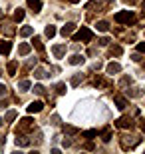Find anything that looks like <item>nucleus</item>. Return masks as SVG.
Segmentation results:
<instances>
[{"instance_id":"obj_1","label":"nucleus","mask_w":145,"mask_h":154,"mask_svg":"<svg viewBox=\"0 0 145 154\" xmlns=\"http://www.w3.org/2000/svg\"><path fill=\"white\" fill-rule=\"evenodd\" d=\"M113 20H115L117 24H133L135 22V14L131 10H121V12H115V16H113Z\"/></svg>"},{"instance_id":"obj_2","label":"nucleus","mask_w":145,"mask_h":154,"mask_svg":"<svg viewBox=\"0 0 145 154\" xmlns=\"http://www.w3.org/2000/svg\"><path fill=\"white\" fill-rule=\"evenodd\" d=\"M91 38H94V32H91L88 26H82V28L74 34V40H76V42H89Z\"/></svg>"},{"instance_id":"obj_3","label":"nucleus","mask_w":145,"mask_h":154,"mask_svg":"<svg viewBox=\"0 0 145 154\" xmlns=\"http://www.w3.org/2000/svg\"><path fill=\"white\" fill-rule=\"evenodd\" d=\"M30 130H34V120L30 118V116H26V118H22L18 122L16 134H26V132H30Z\"/></svg>"},{"instance_id":"obj_4","label":"nucleus","mask_w":145,"mask_h":154,"mask_svg":"<svg viewBox=\"0 0 145 154\" xmlns=\"http://www.w3.org/2000/svg\"><path fill=\"white\" fill-rule=\"evenodd\" d=\"M139 142H141L139 136H121V148H123V150L133 148V146H137Z\"/></svg>"},{"instance_id":"obj_5","label":"nucleus","mask_w":145,"mask_h":154,"mask_svg":"<svg viewBox=\"0 0 145 154\" xmlns=\"http://www.w3.org/2000/svg\"><path fill=\"white\" fill-rule=\"evenodd\" d=\"M115 126H117V128L131 130V128L135 126V122H133V118H129V116H121V118H117V120H115Z\"/></svg>"},{"instance_id":"obj_6","label":"nucleus","mask_w":145,"mask_h":154,"mask_svg":"<svg viewBox=\"0 0 145 154\" xmlns=\"http://www.w3.org/2000/svg\"><path fill=\"white\" fill-rule=\"evenodd\" d=\"M42 110H44V102H40V100L30 102V106H28V112H30V114H38V112H42Z\"/></svg>"},{"instance_id":"obj_7","label":"nucleus","mask_w":145,"mask_h":154,"mask_svg":"<svg viewBox=\"0 0 145 154\" xmlns=\"http://www.w3.org/2000/svg\"><path fill=\"white\" fill-rule=\"evenodd\" d=\"M0 30H2V34H6V36H14V34H16V28H14L10 22H2Z\"/></svg>"},{"instance_id":"obj_8","label":"nucleus","mask_w":145,"mask_h":154,"mask_svg":"<svg viewBox=\"0 0 145 154\" xmlns=\"http://www.w3.org/2000/svg\"><path fill=\"white\" fill-rule=\"evenodd\" d=\"M106 70H107V74H117V72H121V64L119 62H109L106 66Z\"/></svg>"},{"instance_id":"obj_9","label":"nucleus","mask_w":145,"mask_h":154,"mask_svg":"<svg viewBox=\"0 0 145 154\" xmlns=\"http://www.w3.org/2000/svg\"><path fill=\"white\" fill-rule=\"evenodd\" d=\"M12 50V42H8V40H2L0 42V54H4V56H8Z\"/></svg>"},{"instance_id":"obj_10","label":"nucleus","mask_w":145,"mask_h":154,"mask_svg":"<svg viewBox=\"0 0 145 154\" xmlns=\"http://www.w3.org/2000/svg\"><path fill=\"white\" fill-rule=\"evenodd\" d=\"M74 30H76V24H74V22H68L66 26H62V30H60V32H62V36L66 38V36H70V34H72Z\"/></svg>"},{"instance_id":"obj_11","label":"nucleus","mask_w":145,"mask_h":154,"mask_svg":"<svg viewBox=\"0 0 145 154\" xmlns=\"http://www.w3.org/2000/svg\"><path fill=\"white\" fill-rule=\"evenodd\" d=\"M52 52H54V56H56V58H62L64 54H66V46H64V44H56L54 48H52Z\"/></svg>"},{"instance_id":"obj_12","label":"nucleus","mask_w":145,"mask_h":154,"mask_svg":"<svg viewBox=\"0 0 145 154\" xmlns=\"http://www.w3.org/2000/svg\"><path fill=\"white\" fill-rule=\"evenodd\" d=\"M30 144V140H28V136L26 134H16V146H28Z\"/></svg>"},{"instance_id":"obj_13","label":"nucleus","mask_w":145,"mask_h":154,"mask_svg":"<svg viewBox=\"0 0 145 154\" xmlns=\"http://www.w3.org/2000/svg\"><path fill=\"white\" fill-rule=\"evenodd\" d=\"M28 8H32V12L42 10V0H28Z\"/></svg>"},{"instance_id":"obj_14","label":"nucleus","mask_w":145,"mask_h":154,"mask_svg":"<svg viewBox=\"0 0 145 154\" xmlns=\"http://www.w3.org/2000/svg\"><path fill=\"white\" fill-rule=\"evenodd\" d=\"M32 44H34V48L44 56V44H42V40H40V36H34V40H32Z\"/></svg>"},{"instance_id":"obj_15","label":"nucleus","mask_w":145,"mask_h":154,"mask_svg":"<svg viewBox=\"0 0 145 154\" xmlns=\"http://www.w3.org/2000/svg\"><path fill=\"white\" fill-rule=\"evenodd\" d=\"M121 54H123V48L119 44L109 46V56H121Z\"/></svg>"},{"instance_id":"obj_16","label":"nucleus","mask_w":145,"mask_h":154,"mask_svg":"<svg viewBox=\"0 0 145 154\" xmlns=\"http://www.w3.org/2000/svg\"><path fill=\"white\" fill-rule=\"evenodd\" d=\"M113 100H115V104H117V108H119V110H123L125 106H127V100H125L123 96H119V94H115V96H113Z\"/></svg>"},{"instance_id":"obj_17","label":"nucleus","mask_w":145,"mask_h":154,"mask_svg":"<svg viewBox=\"0 0 145 154\" xmlns=\"http://www.w3.org/2000/svg\"><path fill=\"white\" fill-rule=\"evenodd\" d=\"M84 60H86V58L82 56V54H74V56L70 58L68 62H70V64H74V66H78V64H84Z\"/></svg>"},{"instance_id":"obj_18","label":"nucleus","mask_w":145,"mask_h":154,"mask_svg":"<svg viewBox=\"0 0 145 154\" xmlns=\"http://www.w3.org/2000/svg\"><path fill=\"white\" fill-rule=\"evenodd\" d=\"M18 54H22V56L30 54V44H28V42H22V44L18 46Z\"/></svg>"},{"instance_id":"obj_19","label":"nucleus","mask_w":145,"mask_h":154,"mask_svg":"<svg viewBox=\"0 0 145 154\" xmlns=\"http://www.w3.org/2000/svg\"><path fill=\"white\" fill-rule=\"evenodd\" d=\"M34 76H36V78H40V80H42V78H48V76H50V74H48V72H46L44 68H34Z\"/></svg>"},{"instance_id":"obj_20","label":"nucleus","mask_w":145,"mask_h":154,"mask_svg":"<svg viewBox=\"0 0 145 154\" xmlns=\"http://www.w3.org/2000/svg\"><path fill=\"white\" fill-rule=\"evenodd\" d=\"M94 84L95 86H103V88H109V82H107V80H103L101 76H95V78H94Z\"/></svg>"},{"instance_id":"obj_21","label":"nucleus","mask_w":145,"mask_h":154,"mask_svg":"<svg viewBox=\"0 0 145 154\" xmlns=\"http://www.w3.org/2000/svg\"><path fill=\"white\" fill-rule=\"evenodd\" d=\"M101 140H103V142H109V140H112V130H109V126H106V128H103Z\"/></svg>"},{"instance_id":"obj_22","label":"nucleus","mask_w":145,"mask_h":154,"mask_svg":"<svg viewBox=\"0 0 145 154\" xmlns=\"http://www.w3.org/2000/svg\"><path fill=\"white\" fill-rule=\"evenodd\" d=\"M44 32H46V36H48V38H54V36H56V26H52V24H48Z\"/></svg>"},{"instance_id":"obj_23","label":"nucleus","mask_w":145,"mask_h":154,"mask_svg":"<svg viewBox=\"0 0 145 154\" xmlns=\"http://www.w3.org/2000/svg\"><path fill=\"white\" fill-rule=\"evenodd\" d=\"M32 34H34L32 26H22V28H20V36H32Z\"/></svg>"},{"instance_id":"obj_24","label":"nucleus","mask_w":145,"mask_h":154,"mask_svg":"<svg viewBox=\"0 0 145 154\" xmlns=\"http://www.w3.org/2000/svg\"><path fill=\"white\" fill-rule=\"evenodd\" d=\"M14 20H16V22H22L24 20V10L22 8H16V10H14Z\"/></svg>"},{"instance_id":"obj_25","label":"nucleus","mask_w":145,"mask_h":154,"mask_svg":"<svg viewBox=\"0 0 145 154\" xmlns=\"http://www.w3.org/2000/svg\"><path fill=\"white\" fill-rule=\"evenodd\" d=\"M95 26H97V30H100V32H107V30H109V24H107L106 20H100Z\"/></svg>"},{"instance_id":"obj_26","label":"nucleus","mask_w":145,"mask_h":154,"mask_svg":"<svg viewBox=\"0 0 145 154\" xmlns=\"http://www.w3.org/2000/svg\"><path fill=\"white\" fill-rule=\"evenodd\" d=\"M30 86H32V84H30V80H20V82H18V90H28V88H30Z\"/></svg>"},{"instance_id":"obj_27","label":"nucleus","mask_w":145,"mask_h":154,"mask_svg":"<svg viewBox=\"0 0 145 154\" xmlns=\"http://www.w3.org/2000/svg\"><path fill=\"white\" fill-rule=\"evenodd\" d=\"M16 68H18V64L12 60V62H8V68H6V70H8V74H10V76H14V74H16Z\"/></svg>"},{"instance_id":"obj_28","label":"nucleus","mask_w":145,"mask_h":154,"mask_svg":"<svg viewBox=\"0 0 145 154\" xmlns=\"http://www.w3.org/2000/svg\"><path fill=\"white\" fill-rule=\"evenodd\" d=\"M82 136L88 138V140H91V138L97 136V130H86V132H82Z\"/></svg>"},{"instance_id":"obj_29","label":"nucleus","mask_w":145,"mask_h":154,"mask_svg":"<svg viewBox=\"0 0 145 154\" xmlns=\"http://www.w3.org/2000/svg\"><path fill=\"white\" fill-rule=\"evenodd\" d=\"M16 110H8V112H6V122H14V120H16Z\"/></svg>"},{"instance_id":"obj_30","label":"nucleus","mask_w":145,"mask_h":154,"mask_svg":"<svg viewBox=\"0 0 145 154\" xmlns=\"http://www.w3.org/2000/svg\"><path fill=\"white\" fill-rule=\"evenodd\" d=\"M64 132L66 134H78V128L76 126H64Z\"/></svg>"},{"instance_id":"obj_31","label":"nucleus","mask_w":145,"mask_h":154,"mask_svg":"<svg viewBox=\"0 0 145 154\" xmlns=\"http://www.w3.org/2000/svg\"><path fill=\"white\" fill-rule=\"evenodd\" d=\"M56 92H58V94H66V84H64V82L56 84Z\"/></svg>"},{"instance_id":"obj_32","label":"nucleus","mask_w":145,"mask_h":154,"mask_svg":"<svg viewBox=\"0 0 145 154\" xmlns=\"http://www.w3.org/2000/svg\"><path fill=\"white\" fill-rule=\"evenodd\" d=\"M82 80H84V76H82V74H76V76L72 78V86H78Z\"/></svg>"},{"instance_id":"obj_33","label":"nucleus","mask_w":145,"mask_h":154,"mask_svg":"<svg viewBox=\"0 0 145 154\" xmlns=\"http://www.w3.org/2000/svg\"><path fill=\"white\" fill-rule=\"evenodd\" d=\"M34 92L42 96V94H44V92H46V88H44V86H42V84H36V86H34Z\"/></svg>"},{"instance_id":"obj_34","label":"nucleus","mask_w":145,"mask_h":154,"mask_svg":"<svg viewBox=\"0 0 145 154\" xmlns=\"http://www.w3.org/2000/svg\"><path fill=\"white\" fill-rule=\"evenodd\" d=\"M97 42H100V46H107V44H109V42H112V40H109V38H107V36H106V38H100V40H97Z\"/></svg>"},{"instance_id":"obj_35","label":"nucleus","mask_w":145,"mask_h":154,"mask_svg":"<svg viewBox=\"0 0 145 154\" xmlns=\"http://www.w3.org/2000/svg\"><path fill=\"white\" fill-rule=\"evenodd\" d=\"M6 94H8V88H6L4 84H0V98H2V96H6Z\"/></svg>"},{"instance_id":"obj_36","label":"nucleus","mask_w":145,"mask_h":154,"mask_svg":"<svg viewBox=\"0 0 145 154\" xmlns=\"http://www.w3.org/2000/svg\"><path fill=\"white\" fill-rule=\"evenodd\" d=\"M137 52H139V54H143V52H145V44H143V42L137 44Z\"/></svg>"},{"instance_id":"obj_37","label":"nucleus","mask_w":145,"mask_h":154,"mask_svg":"<svg viewBox=\"0 0 145 154\" xmlns=\"http://www.w3.org/2000/svg\"><path fill=\"white\" fill-rule=\"evenodd\" d=\"M131 58H133L135 62H139V60H141V54H139V52H137V54H133V56H131Z\"/></svg>"},{"instance_id":"obj_38","label":"nucleus","mask_w":145,"mask_h":154,"mask_svg":"<svg viewBox=\"0 0 145 154\" xmlns=\"http://www.w3.org/2000/svg\"><path fill=\"white\" fill-rule=\"evenodd\" d=\"M36 142H38V144L42 142V132H38V134H36Z\"/></svg>"},{"instance_id":"obj_39","label":"nucleus","mask_w":145,"mask_h":154,"mask_svg":"<svg viewBox=\"0 0 145 154\" xmlns=\"http://www.w3.org/2000/svg\"><path fill=\"white\" fill-rule=\"evenodd\" d=\"M2 18H4V10H2V8H0V20H2Z\"/></svg>"},{"instance_id":"obj_40","label":"nucleus","mask_w":145,"mask_h":154,"mask_svg":"<svg viewBox=\"0 0 145 154\" xmlns=\"http://www.w3.org/2000/svg\"><path fill=\"white\" fill-rule=\"evenodd\" d=\"M70 2H74V4H78V2H80V0H70Z\"/></svg>"},{"instance_id":"obj_41","label":"nucleus","mask_w":145,"mask_h":154,"mask_svg":"<svg viewBox=\"0 0 145 154\" xmlns=\"http://www.w3.org/2000/svg\"><path fill=\"white\" fill-rule=\"evenodd\" d=\"M127 2H137V0H127Z\"/></svg>"},{"instance_id":"obj_42","label":"nucleus","mask_w":145,"mask_h":154,"mask_svg":"<svg viewBox=\"0 0 145 154\" xmlns=\"http://www.w3.org/2000/svg\"><path fill=\"white\" fill-rule=\"evenodd\" d=\"M2 124H4V122H2V118H0V126H2Z\"/></svg>"},{"instance_id":"obj_43","label":"nucleus","mask_w":145,"mask_h":154,"mask_svg":"<svg viewBox=\"0 0 145 154\" xmlns=\"http://www.w3.org/2000/svg\"><path fill=\"white\" fill-rule=\"evenodd\" d=\"M106 2H112V0H106Z\"/></svg>"},{"instance_id":"obj_44","label":"nucleus","mask_w":145,"mask_h":154,"mask_svg":"<svg viewBox=\"0 0 145 154\" xmlns=\"http://www.w3.org/2000/svg\"><path fill=\"white\" fill-rule=\"evenodd\" d=\"M0 76H2V70H0Z\"/></svg>"}]
</instances>
